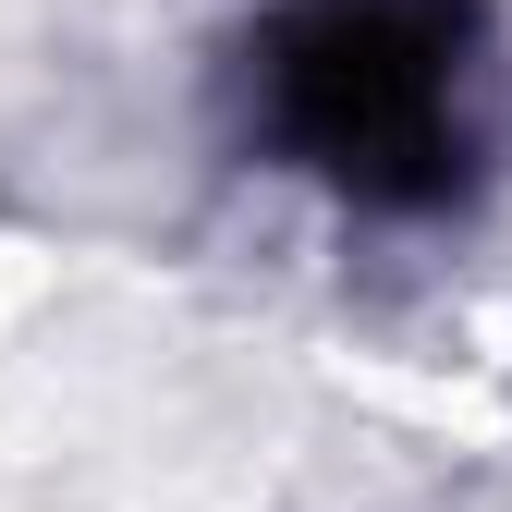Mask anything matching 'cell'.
Returning <instances> with one entry per match:
<instances>
[{"instance_id":"cell-1","label":"cell","mask_w":512,"mask_h":512,"mask_svg":"<svg viewBox=\"0 0 512 512\" xmlns=\"http://www.w3.org/2000/svg\"><path fill=\"white\" fill-rule=\"evenodd\" d=\"M244 110L293 171L354 208H452L488 147V13L476 0H293L244 49Z\"/></svg>"}]
</instances>
